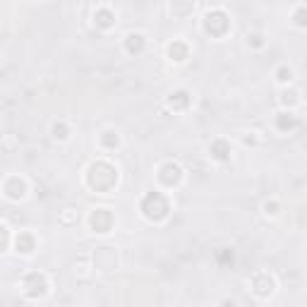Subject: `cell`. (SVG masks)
<instances>
[{"label":"cell","instance_id":"6da1fadb","mask_svg":"<svg viewBox=\"0 0 307 307\" xmlns=\"http://www.w3.org/2000/svg\"><path fill=\"white\" fill-rule=\"evenodd\" d=\"M89 223L94 228V233H110V228H113V214H110V209H94Z\"/></svg>","mask_w":307,"mask_h":307},{"label":"cell","instance_id":"7a4b0ae2","mask_svg":"<svg viewBox=\"0 0 307 307\" xmlns=\"http://www.w3.org/2000/svg\"><path fill=\"white\" fill-rule=\"evenodd\" d=\"M252 288H255L257 295H271L274 293V288H276V281H274V276H269L266 271H259L255 278H252Z\"/></svg>","mask_w":307,"mask_h":307},{"label":"cell","instance_id":"3957f363","mask_svg":"<svg viewBox=\"0 0 307 307\" xmlns=\"http://www.w3.org/2000/svg\"><path fill=\"white\" fill-rule=\"evenodd\" d=\"M209 154L216 161H228L231 159V142L228 139H216V142L209 144Z\"/></svg>","mask_w":307,"mask_h":307},{"label":"cell","instance_id":"277c9868","mask_svg":"<svg viewBox=\"0 0 307 307\" xmlns=\"http://www.w3.org/2000/svg\"><path fill=\"white\" fill-rule=\"evenodd\" d=\"M187 46L183 44V41H173V44L168 46V55H170V60H176V63H185L187 60Z\"/></svg>","mask_w":307,"mask_h":307},{"label":"cell","instance_id":"5b68a950","mask_svg":"<svg viewBox=\"0 0 307 307\" xmlns=\"http://www.w3.org/2000/svg\"><path fill=\"white\" fill-rule=\"evenodd\" d=\"M298 125V118L293 116L291 110H283V113H276V127L278 130H293Z\"/></svg>","mask_w":307,"mask_h":307},{"label":"cell","instance_id":"8992f818","mask_svg":"<svg viewBox=\"0 0 307 307\" xmlns=\"http://www.w3.org/2000/svg\"><path fill=\"white\" fill-rule=\"evenodd\" d=\"M125 46H127L130 53H135V51L139 53L144 48V36H142V34H127V36H125Z\"/></svg>","mask_w":307,"mask_h":307},{"label":"cell","instance_id":"52a82bcc","mask_svg":"<svg viewBox=\"0 0 307 307\" xmlns=\"http://www.w3.org/2000/svg\"><path fill=\"white\" fill-rule=\"evenodd\" d=\"M276 82L278 84H291L293 82V70L288 65H281L276 70Z\"/></svg>","mask_w":307,"mask_h":307},{"label":"cell","instance_id":"ba28073f","mask_svg":"<svg viewBox=\"0 0 307 307\" xmlns=\"http://www.w3.org/2000/svg\"><path fill=\"white\" fill-rule=\"evenodd\" d=\"M110 12L108 10H101V12H96L94 15V20H96V24H99V27H103V29H108L110 24H113V20H110Z\"/></svg>","mask_w":307,"mask_h":307},{"label":"cell","instance_id":"9c48e42d","mask_svg":"<svg viewBox=\"0 0 307 307\" xmlns=\"http://www.w3.org/2000/svg\"><path fill=\"white\" fill-rule=\"evenodd\" d=\"M293 24L295 27H307V8H298L293 15Z\"/></svg>","mask_w":307,"mask_h":307},{"label":"cell","instance_id":"30bf717a","mask_svg":"<svg viewBox=\"0 0 307 307\" xmlns=\"http://www.w3.org/2000/svg\"><path fill=\"white\" fill-rule=\"evenodd\" d=\"M101 142H108V146H118V142H120V137H118V132L113 130H106L101 135Z\"/></svg>","mask_w":307,"mask_h":307},{"label":"cell","instance_id":"8fae6325","mask_svg":"<svg viewBox=\"0 0 307 307\" xmlns=\"http://www.w3.org/2000/svg\"><path fill=\"white\" fill-rule=\"evenodd\" d=\"M51 132H53V137L55 139H67V132H65V125L63 123H53Z\"/></svg>","mask_w":307,"mask_h":307}]
</instances>
